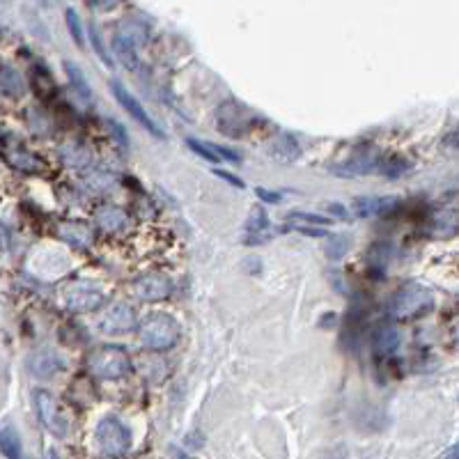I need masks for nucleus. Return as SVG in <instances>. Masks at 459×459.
<instances>
[{"label": "nucleus", "instance_id": "nucleus-1", "mask_svg": "<svg viewBox=\"0 0 459 459\" xmlns=\"http://www.w3.org/2000/svg\"><path fill=\"white\" fill-rule=\"evenodd\" d=\"M434 308V294L420 283H406L390 299V315L400 322H411L427 315Z\"/></svg>", "mask_w": 459, "mask_h": 459}, {"label": "nucleus", "instance_id": "nucleus-2", "mask_svg": "<svg viewBox=\"0 0 459 459\" xmlns=\"http://www.w3.org/2000/svg\"><path fill=\"white\" fill-rule=\"evenodd\" d=\"M138 337H140L142 347H147L152 351L170 349V347H175V342L179 340V324L170 315H163V312L149 315L138 328Z\"/></svg>", "mask_w": 459, "mask_h": 459}, {"label": "nucleus", "instance_id": "nucleus-3", "mask_svg": "<svg viewBox=\"0 0 459 459\" xmlns=\"http://www.w3.org/2000/svg\"><path fill=\"white\" fill-rule=\"evenodd\" d=\"M87 365H90V372H92L97 379L115 381V379H122L124 374H129L131 356L126 353V349L117 347V344H106V347L97 349L92 356H90Z\"/></svg>", "mask_w": 459, "mask_h": 459}, {"label": "nucleus", "instance_id": "nucleus-4", "mask_svg": "<svg viewBox=\"0 0 459 459\" xmlns=\"http://www.w3.org/2000/svg\"><path fill=\"white\" fill-rule=\"evenodd\" d=\"M97 443H99V450L106 457H122L129 453L131 448V432L122 420L115 416H106L99 420L97 425Z\"/></svg>", "mask_w": 459, "mask_h": 459}, {"label": "nucleus", "instance_id": "nucleus-5", "mask_svg": "<svg viewBox=\"0 0 459 459\" xmlns=\"http://www.w3.org/2000/svg\"><path fill=\"white\" fill-rule=\"evenodd\" d=\"M62 301L69 312L99 310L103 301H106V290H103V285L94 281H74L72 285L65 287Z\"/></svg>", "mask_w": 459, "mask_h": 459}, {"label": "nucleus", "instance_id": "nucleus-6", "mask_svg": "<svg viewBox=\"0 0 459 459\" xmlns=\"http://www.w3.org/2000/svg\"><path fill=\"white\" fill-rule=\"evenodd\" d=\"M110 90H112V94H115L119 106L129 112V115L142 126V129H147L152 135H156V138H165V133L159 129V124H156L154 119L147 115V110L142 108V103L131 94V90H126L119 81H110Z\"/></svg>", "mask_w": 459, "mask_h": 459}, {"label": "nucleus", "instance_id": "nucleus-7", "mask_svg": "<svg viewBox=\"0 0 459 459\" xmlns=\"http://www.w3.org/2000/svg\"><path fill=\"white\" fill-rule=\"evenodd\" d=\"M135 328V312L126 301H117L99 317V331L106 335H124Z\"/></svg>", "mask_w": 459, "mask_h": 459}, {"label": "nucleus", "instance_id": "nucleus-8", "mask_svg": "<svg viewBox=\"0 0 459 459\" xmlns=\"http://www.w3.org/2000/svg\"><path fill=\"white\" fill-rule=\"evenodd\" d=\"M35 406H37V416H40L42 425L47 427L51 434H56V436L67 434L65 418L58 409V402H56L53 395L47 393V390H37L35 393Z\"/></svg>", "mask_w": 459, "mask_h": 459}, {"label": "nucleus", "instance_id": "nucleus-9", "mask_svg": "<svg viewBox=\"0 0 459 459\" xmlns=\"http://www.w3.org/2000/svg\"><path fill=\"white\" fill-rule=\"evenodd\" d=\"M172 292V281L165 274H145L133 283V294L140 301H163Z\"/></svg>", "mask_w": 459, "mask_h": 459}, {"label": "nucleus", "instance_id": "nucleus-10", "mask_svg": "<svg viewBox=\"0 0 459 459\" xmlns=\"http://www.w3.org/2000/svg\"><path fill=\"white\" fill-rule=\"evenodd\" d=\"M0 152H3V159L10 163L12 168H17L21 172L40 170V161H37V156L30 154L24 145H19V142H10V138H5L3 142H0Z\"/></svg>", "mask_w": 459, "mask_h": 459}, {"label": "nucleus", "instance_id": "nucleus-11", "mask_svg": "<svg viewBox=\"0 0 459 459\" xmlns=\"http://www.w3.org/2000/svg\"><path fill=\"white\" fill-rule=\"evenodd\" d=\"M395 207H397V198H356L351 205L353 214L360 218L388 214V212H393Z\"/></svg>", "mask_w": 459, "mask_h": 459}, {"label": "nucleus", "instance_id": "nucleus-12", "mask_svg": "<svg viewBox=\"0 0 459 459\" xmlns=\"http://www.w3.org/2000/svg\"><path fill=\"white\" fill-rule=\"evenodd\" d=\"M28 367H30V372H33L35 377L49 379L51 374H56V372H58L60 358L56 356V351H51V349H40V351H35L33 356H30Z\"/></svg>", "mask_w": 459, "mask_h": 459}, {"label": "nucleus", "instance_id": "nucleus-13", "mask_svg": "<svg viewBox=\"0 0 459 459\" xmlns=\"http://www.w3.org/2000/svg\"><path fill=\"white\" fill-rule=\"evenodd\" d=\"M372 342H374V351L381 353V356H388V353H393L400 347V331L393 324H379L374 328Z\"/></svg>", "mask_w": 459, "mask_h": 459}, {"label": "nucleus", "instance_id": "nucleus-14", "mask_svg": "<svg viewBox=\"0 0 459 459\" xmlns=\"http://www.w3.org/2000/svg\"><path fill=\"white\" fill-rule=\"evenodd\" d=\"M0 453H3L7 459H26L24 457V448H21L19 434L10 425L0 427Z\"/></svg>", "mask_w": 459, "mask_h": 459}, {"label": "nucleus", "instance_id": "nucleus-15", "mask_svg": "<svg viewBox=\"0 0 459 459\" xmlns=\"http://www.w3.org/2000/svg\"><path fill=\"white\" fill-rule=\"evenodd\" d=\"M97 223L106 232H119L126 225V214L117 207H101L97 209Z\"/></svg>", "mask_w": 459, "mask_h": 459}, {"label": "nucleus", "instance_id": "nucleus-16", "mask_svg": "<svg viewBox=\"0 0 459 459\" xmlns=\"http://www.w3.org/2000/svg\"><path fill=\"white\" fill-rule=\"evenodd\" d=\"M112 49H115L117 60L126 67V69H138V53H135V47L126 40V37L117 33L115 37H112Z\"/></svg>", "mask_w": 459, "mask_h": 459}, {"label": "nucleus", "instance_id": "nucleus-17", "mask_svg": "<svg viewBox=\"0 0 459 459\" xmlns=\"http://www.w3.org/2000/svg\"><path fill=\"white\" fill-rule=\"evenodd\" d=\"M62 67H65V72H67V78H69V83H72V87L76 90V92L85 101L92 99V92H90V85H87V81H85V74L81 72V67L74 65L72 60H65Z\"/></svg>", "mask_w": 459, "mask_h": 459}, {"label": "nucleus", "instance_id": "nucleus-18", "mask_svg": "<svg viewBox=\"0 0 459 459\" xmlns=\"http://www.w3.org/2000/svg\"><path fill=\"white\" fill-rule=\"evenodd\" d=\"M0 87L12 97H19L21 92H24V81H21L19 72L14 69V67H10V65L0 67Z\"/></svg>", "mask_w": 459, "mask_h": 459}, {"label": "nucleus", "instance_id": "nucleus-19", "mask_svg": "<svg viewBox=\"0 0 459 459\" xmlns=\"http://www.w3.org/2000/svg\"><path fill=\"white\" fill-rule=\"evenodd\" d=\"M67 230H72V232H65V230H60V235H62V239H67L69 244H74V246H87L90 244V239H92V232H90L85 225H81V223H62Z\"/></svg>", "mask_w": 459, "mask_h": 459}, {"label": "nucleus", "instance_id": "nucleus-20", "mask_svg": "<svg viewBox=\"0 0 459 459\" xmlns=\"http://www.w3.org/2000/svg\"><path fill=\"white\" fill-rule=\"evenodd\" d=\"M324 251L331 260H340L349 251V237L347 235H331L324 246Z\"/></svg>", "mask_w": 459, "mask_h": 459}, {"label": "nucleus", "instance_id": "nucleus-21", "mask_svg": "<svg viewBox=\"0 0 459 459\" xmlns=\"http://www.w3.org/2000/svg\"><path fill=\"white\" fill-rule=\"evenodd\" d=\"M377 170L383 172V175H386V177H400L404 170H409V161L397 159V156H393V159H388V161L379 163V168H377Z\"/></svg>", "mask_w": 459, "mask_h": 459}, {"label": "nucleus", "instance_id": "nucleus-22", "mask_svg": "<svg viewBox=\"0 0 459 459\" xmlns=\"http://www.w3.org/2000/svg\"><path fill=\"white\" fill-rule=\"evenodd\" d=\"M90 42H92V49H94V53L99 56V60L106 67H112V58L106 53V49H103V42H101V35H99V30L94 28V24L90 26Z\"/></svg>", "mask_w": 459, "mask_h": 459}, {"label": "nucleus", "instance_id": "nucleus-23", "mask_svg": "<svg viewBox=\"0 0 459 459\" xmlns=\"http://www.w3.org/2000/svg\"><path fill=\"white\" fill-rule=\"evenodd\" d=\"M186 145H189L198 156L207 159L209 163H221V161H218V156L214 154V149L209 147V142H200V140H195V138H186Z\"/></svg>", "mask_w": 459, "mask_h": 459}, {"label": "nucleus", "instance_id": "nucleus-24", "mask_svg": "<svg viewBox=\"0 0 459 459\" xmlns=\"http://www.w3.org/2000/svg\"><path fill=\"white\" fill-rule=\"evenodd\" d=\"M65 19H67V28H69V33H72V40L76 42L78 47H83V28H81L78 14L69 7V10L65 12Z\"/></svg>", "mask_w": 459, "mask_h": 459}, {"label": "nucleus", "instance_id": "nucleus-25", "mask_svg": "<svg viewBox=\"0 0 459 459\" xmlns=\"http://www.w3.org/2000/svg\"><path fill=\"white\" fill-rule=\"evenodd\" d=\"M267 225H269V221H267L265 209L255 207L253 212H251V218L246 221V230H248V232H260V230H265Z\"/></svg>", "mask_w": 459, "mask_h": 459}, {"label": "nucleus", "instance_id": "nucleus-26", "mask_svg": "<svg viewBox=\"0 0 459 459\" xmlns=\"http://www.w3.org/2000/svg\"><path fill=\"white\" fill-rule=\"evenodd\" d=\"M209 147L214 149V154L218 156V161H230V163L242 161V156H239L235 149H228V147H223V145H216V142H209Z\"/></svg>", "mask_w": 459, "mask_h": 459}, {"label": "nucleus", "instance_id": "nucleus-27", "mask_svg": "<svg viewBox=\"0 0 459 459\" xmlns=\"http://www.w3.org/2000/svg\"><path fill=\"white\" fill-rule=\"evenodd\" d=\"M290 218H301V221L312 223V225H315V223H317V225H326V223H331V218L317 216V214H303V212H292Z\"/></svg>", "mask_w": 459, "mask_h": 459}, {"label": "nucleus", "instance_id": "nucleus-28", "mask_svg": "<svg viewBox=\"0 0 459 459\" xmlns=\"http://www.w3.org/2000/svg\"><path fill=\"white\" fill-rule=\"evenodd\" d=\"M255 193H258V198H260V200L269 202V205H278V202L283 200V195H281V193L269 191V189H255Z\"/></svg>", "mask_w": 459, "mask_h": 459}, {"label": "nucleus", "instance_id": "nucleus-29", "mask_svg": "<svg viewBox=\"0 0 459 459\" xmlns=\"http://www.w3.org/2000/svg\"><path fill=\"white\" fill-rule=\"evenodd\" d=\"M214 172H216V175L221 177V179H225V182H228V184L237 186V189H244V186H246V184L242 182V179H239L237 175H232V172H228V170H214Z\"/></svg>", "mask_w": 459, "mask_h": 459}, {"label": "nucleus", "instance_id": "nucleus-30", "mask_svg": "<svg viewBox=\"0 0 459 459\" xmlns=\"http://www.w3.org/2000/svg\"><path fill=\"white\" fill-rule=\"evenodd\" d=\"M108 126H110V133H115L117 138H119V145H122V147L129 145V140H126V133H124V126H122V124H117V122H112V119H108Z\"/></svg>", "mask_w": 459, "mask_h": 459}, {"label": "nucleus", "instance_id": "nucleus-31", "mask_svg": "<svg viewBox=\"0 0 459 459\" xmlns=\"http://www.w3.org/2000/svg\"><path fill=\"white\" fill-rule=\"evenodd\" d=\"M299 232H303V235H310V237H328L324 230H315V228H297Z\"/></svg>", "mask_w": 459, "mask_h": 459}, {"label": "nucleus", "instance_id": "nucleus-32", "mask_svg": "<svg viewBox=\"0 0 459 459\" xmlns=\"http://www.w3.org/2000/svg\"><path fill=\"white\" fill-rule=\"evenodd\" d=\"M333 322H335V315H333V312H326L324 317L319 319V326H322V328H328V324H333Z\"/></svg>", "mask_w": 459, "mask_h": 459}, {"label": "nucleus", "instance_id": "nucleus-33", "mask_svg": "<svg viewBox=\"0 0 459 459\" xmlns=\"http://www.w3.org/2000/svg\"><path fill=\"white\" fill-rule=\"evenodd\" d=\"M457 455H459V448H457V446H450L446 453L441 455V459H457Z\"/></svg>", "mask_w": 459, "mask_h": 459}, {"label": "nucleus", "instance_id": "nucleus-34", "mask_svg": "<svg viewBox=\"0 0 459 459\" xmlns=\"http://www.w3.org/2000/svg\"><path fill=\"white\" fill-rule=\"evenodd\" d=\"M328 209H331V214H335V216H340V218L347 216V212H344V207H342V205H331Z\"/></svg>", "mask_w": 459, "mask_h": 459}, {"label": "nucleus", "instance_id": "nucleus-35", "mask_svg": "<svg viewBox=\"0 0 459 459\" xmlns=\"http://www.w3.org/2000/svg\"><path fill=\"white\" fill-rule=\"evenodd\" d=\"M0 246H3V248L10 246V239H7V230L5 228H0Z\"/></svg>", "mask_w": 459, "mask_h": 459}, {"label": "nucleus", "instance_id": "nucleus-36", "mask_svg": "<svg viewBox=\"0 0 459 459\" xmlns=\"http://www.w3.org/2000/svg\"><path fill=\"white\" fill-rule=\"evenodd\" d=\"M170 453L175 455V459H189V457L182 453V450H177V448H170Z\"/></svg>", "mask_w": 459, "mask_h": 459}, {"label": "nucleus", "instance_id": "nucleus-37", "mask_svg": "<svg viewBox=\"0 0 459 459\" xmlns=\"http://www.w3.org/2000/svg\"><path fill=\"white\" fill-rule=\"evenodd\" d=\"M44 459H58V453H56L53 448H51V450H47V457H44Z\"/></svg>", "mask_w": 459, "mask_h": 459}]
</instances>
